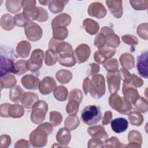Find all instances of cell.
<instances>
[{"mask_svg": "<svg viewBox=\"0 0 148 148\" xmlns=\"http://www.w3.org/2000/svg\"><path fill=\"white\" fill-rule=\"evenodd\" d=\"M49 48L57 53L58 61L61 65L72 67L76 64L74 51L71 45L69 43L52 38L49 43Z\"/></svg>", "mask_w": 148, "mask_h": 148, "instance_id": "obj_1", "label": "cell"}, {"mask_svg": "<svg viewBox=\"0 0 148 148\" xmlns=\"http://www.w3.org/2000/svg\"><path fill=\"white\" fill-rule=\"evenodd\" d=\"M17 58L16 54L13 49L2 45L1 47V64L0 75L1 77L10 73H15L14 60Z\"/></svg>", "mask_w": 148, "mask_h": 148, "instance_id": "obj_2", "label": "cell"}, {"mask_svg": "<svg viewBox=\"0 0 148 148\" xmlns=\"http://www.w3.org/2000/svg\"><path fill=\"white\" fill-rule=\"evenodd\" d=\"M102 118L100 108L96 105L86 106L81 112L82 121L88 125H94L99 122Z\"/></svg>", "mask_w": 148, "mask_h": 148, "instance_id": "obj_3", "label": "cell"}, {"mask_svg": "<svg viewBox=\"0 0 148 148\" xmlns=\"http://www.w3.org/2000/svg\"><path fill=\"white\" fill-rule=\"evenodd\" d=\"M109 105L112 109L123 114H128L132 110V104L116 93L111 94L109 96Z\"/></svg>", "mask_w": 148, "mask_h": 148, "instance_id": "obj_4", "label": "cell"}, {"mask_svg": "<svg viewBox=\"0 0 148 148\" xmlns=\"http://www.w3.org/2000/svg\"><path fill=\"white\" fill-rule=\"evenodd\" d=\"M105 80L103 76L101 74L92 76L89 92L91 97L95 99H99L105 94Z\"/></svg>", "mask_w": 148, "mask_h": 148, "instance_id": "obj_5", "label": "cell"}, {"mask_svg": "<svg viewBox=\"0 0 148 148\" xmlns=\"http://www.w3.org/2000/svg\"><path fill=\"white\" fill-rule=\"evenodd\" d=\"M32 108L31 121L36 124L43 121L48 110L47 103L43 100H39L34 105Z\"/></svg>", "mask_w": 148, "mask_h": 148, "instance_id": "obj_6", "label": "cell"}, {"mask_svg": "<svg viewBox=\"0 0 148 148\" xmlns=\"http://www.w3.org/2000/svg\"><path fill=\"white\" fill-rule=\"evenodd\" d=\"M35 1H22L21 5L23 8L22 12L24 16L29 21L38 20L40 13V7L36 6Z\"/></svg>", "mask_w": 148, "mask_h": 148, "instance_id": "obj_7", "label": "cell"}, {"mask_svg": "<svg viewBox=\"0 0 148 148\" xmlns=\"http://www.w3.org/2000/svg\"><path fill=\"white\" fill-rule=\"evenodd\" d=\"M47 133L38 127L31 132L29 135V142L33 147H40L45 146L47 143Z\"/></svg>", "mask_w": 148, "mask_h": 148, "instance_id": "obj_8", "label": "cell"}, {"mask_svg": "<svg viewBox=\"0 0 148 148\" xmlns=\"http://www.w3.org/2000/svg\"><path fill=\"white\" fill-rule=\"evenodd\" d=\"M44 58V52L40 49L34 50L31 53L30 58L27 61L28 70L35 72L38 71L42 66Z\"/></svg>", "mask_w": 148, "mask_h": 148, "instance_id": "obj_9", "label": "cell"}, {"mask_svg": "<svg viewBox=\"0 0 148 148\" xmlns=\"http://www.w3.org/2000/svg\"><path fill=\"white\" fill-rule=\"evenodd\" d=\"M24 31L27 38L31 42H36L42 36V29L36 23L29 21L24 27Z\"/></svg>", "mask_w": 148, "mask_h": 148, "instance_id": "obj_10", "label": "cell"}, {"mask_svg": "<svg viewBox=\"0 0 148 148\" xmlns=\"http://www.w3.org/2000/svg\"><path fill=\"white\" fill-rule=\"evenodd\" d=\"M101 33L102 34L105 38V45L112 47H117L120 43V40L118 35L114 34V31L109 27H103L101 29Z\"/></svg>", "mask_w": 148, "mask_h": 148, "instance_id": "obj_11", "label": "cell"}, {"mask_svg": "<svg viewBox=\"0 0 148 148\" xmlns=\"http://www.w3.org/2000/svg\"><path fill=\"white\" fill-rule=\"evenodd\" d=\"M116 52V49L105 45L95 52L94 54V60L98 64H103L106 60L113 57Z\"/></svg>", "mask_w": 148, "mask_h": 148, "instance_id": "obj_12", "label": "cell"}, {"mask_svg": "<svg viewBox=\"0 0 148 148\" xmlns=\"http://www.w3.org/2000/svg\"><path fill=\"white\" fill-rule=\"evenodd\" d=\"M106 80L108 89L110 94L117 93L120 88L121 77L119 71L114 72H108Z\"/></svg>", "mask_w": 148, "mask_h": 148, "instance_id": "obj_13", "label": "cell"}, {"mask_svg": "<svg viewBox=\"0 0 148 148\" xmlns=\"http://www.w3.org/2000/svg\"><path fill=\"white\" fill-rule=\"evenodd\" d=\"M91 50L88 45L85 43L79 45L74 51V57L76 62L81 64L86 62L90 57Z\"/></svg>", "mask_w": 148, "mask_h": 148, "instance_id": "obj_14", "label": "cell"}, {"mask_svg": "<svg viewBox=\"0 0 148 148\" xmlns=\"http://www.w3.org/2000/svg\"><path fill=\"white\" fill-rule=\"evenodd\" d=\"M87 12L90 16L97 18H103L107 13L106 8L99 2H93L91 3L88 8Z\"/></svg>", "mask_w": 148, "mask_h": 148, "instance_id": "obj_15", "label": "cell"}, {"mask_svg": "<svg viewBox=\"0 0 148 148\" xmlns=\"http://www.w3.org/2000/svg\"><path fill=\"white\" fill-rule=\"evenodd\" d=\"M56 86L57 83L56 80L51 77L46 76L40 82L38 88L41 94L47 95L54 91Z\"/></svg>", "mask_w": 148, "mask_h": 148, "instance_id": "obj_16", "label": "cell"}, {"mask_svg": "<svg viewBox=\"0 0 148 148\" xmlns=\"http://www.w3.org/2000/svg\"><path fill=\"white\" fill-rule=\"evenodd\" d=\"M136 68L139 74L147 78V51H144L137 57Z\"/></svg>", "mask_w": 148, "mask_h": 148, "instance_id": "obj_17", "label": "cell"}, {"mask_svg": "<svg viewBox=\"0 0 148 148\" xmlns=\"http://www.w3.org/2000/svg\"><path fill=\"white\" fill-rule=\"evenodd\" d=\"M122 91L124 99L132 105L140 97L136 88L131 85L123 84Z\"/></svg>", "mask_w": 148, "mask_h": 148, "instance_id": "obj_18", "label": "cell"}, {"mask_svg": "<svg viewBox=\"0 0 148 148\" xmlns=\"http://www.w3.org/2000/svg\"><path fill=\"white\" fill-rule=\"evenodd\" d=\"M87 132L92 138H98L103 143L108 139V135L102 125H92L87 128Z\"/></svg>", "mask_w": 148, "mask_h": 148, "instance_id": "obj_19", "label": "cell"}, {"mask_svg": "<svg viewBox=\"0 0 148 148\" xmlns=\"http://www.w3.org/2000/svg\"><path fill=\"white\" fill-rule=\"evenodd\" d=\"M40 82L39 78L31 74L24 75L21 80L23 86L29 90H36L38 88Z\"/></svg>", "mask_w": 148, "mask_h": 148, "instance_id": "obj_20", "label": "cell"}, {"mask_svg": "<svg viewBox=\"0 0 148 148\" xmlns=\"http://www.w3.org/2000/svg\"><path fill=\"white\" fill-rule=\"evenodd\" d=\"M122 3L121 1H106V3L109 11L117 18H119L123 16Z\"/></svg>", "mask_w": 148, "mask_h": 148, "instance_id": "obj_21", "label": "cell"}, {"mask_svg": "<svg viewBox=\"0 0 148 148\" xmlns=\"http://www.w3.org/2000/svg\"><path fill=\"white\" fill-rule=\"evenodd\" d=\"M71 22V17L67 13H62L56 16L51 21L52 29L58 27L68 26Z\"/></svg>", "mask_w": 148, "mask_h": 148, "instance_id": "obj_22", "label": "cell"}, {"mask_svg": "<svg viewBox=\"0 0 148 148\" xmlns=\"http://www.w3.org/2000/svg\"><path fill=\"white\" fill-rule=\"evenodd\" d=\"M110 126L114 132L118 134L121 133L127 130L128 126V122L123 117H119L111 121Z\"/></svg>", "mask_w": 148, "mask_h": 148, "instance_id": "obj_23", "label": "cell"}, {"mask_svg": "<svg viewBox=\"0 0 148 148\" xmlns=\"http://www.w3.org/2000/svg\"><path fill=\"white\" fill-rule=\"evenodd\" d=\"M39 101L38 95L32 92H25L21 99V103L24 108L29 109L32 108L34 105Z\"/></svg>", "mask_w": 148, "mask_h": 148, "instance_id": "obj_24", "label": "cell"}, {"mask_svg": "<svg viewBox=\"0 0 148 148\" xmlns=\"http://www.w3.org/2000/svg\"><path fill=\"white\" fill-rule=\"evenodd\" d=\"M128 140L129 144L125 147H140L142 143V136L141 134L136 130L131 131L128 133Z\"/></svg>", "mask_w": 148, "mask_h": 148, "instance_id": "obj_25", "label": "cell"}, {"mask_svg": "<svg viewBox=\"0 0 148 148\" xmlns=\"http://www.w3.org/2000/svg\"><path fill=\"white\" fill-rule=\"evenodd\" d=\"M56 139L57 142L64 146H67L71 141V134L70 130L64 128H60L57 133Z\"/></svg>", "mask_w": 148, "mask_h": 148, "instance_id": "obj_26", "label": "cell"}, {"mask_svg": "<svg viewBox=\"0 0 148 148\" xmlns=\"http://www.w3.org/2000/svg\"><path fill=\"white\" fill-rule=\"evenodd\" d=\"M83 27L88 34L91 35L97 34L99 29L98 23L91 18H86L83 21Z\"/></svg>", "mask_w": 148, "mask_h": 148, "instance_id": "obj_27", "label": "cell"}, {"mask_svg": "<svg viewBox=\"0 0 148 148\" xmlns=\"http://www.w3.org/2000/svg\"><path fill=\"white\" fill-rule=\"evenodd\" d=\"M31 49V44L27 40H22L16 46V53L18 57L26 58L29 56Z\"/></svg>", "mask_w": 148, "mask_h": 148, "instance_id": "obj_28", "label": "cell"}, {"mask_svg": "<svg viewBox=\"0 0 148 148\" xmlns=\"http://www.w3.org/2000/svg\"><path fill=\"white\" fill-rule=\"evenodd\" d=\"M24 114V110L23 106L19 104H10L8 109V117L12 118H20Z\"/></svg>", "mask_w": 148, "mask_h": 148, "instance_id": "obj_29", "label": "cell"}, {"mask_svg": "<svg viewBox=\"0 0 148 148\" xmlns=\"http://www.w3.org/2000/svg\"><path fill=\"white\" fill-rule=\"evenodd\" d=\"M119 60L123 68H124L127 70L132 69L135 66L134 57L132 54L128 53L122 54L120 57Z\"/></svg>", "mask_w": 148, "mask_h": 148, "instance_id": "obj_30", "label": "cell"}, {"mask_svg": "<svg viewBox=\"0 0 148 148\" xmlns=\"http://www.w3.org/2000/svg\"><path fill=\"white\" fill-rule=\"evenodd\" d=\"M68 2V1L64 0H51L48 4L49 9L51 13L57 14L63 10L65 5Z\"/></svg>", "mask_w": 148, "mask_h": 148, "instance_id": "obj_31", "label": "cell"}, {"mask_svg": "<svg viewBox=\"0 0 148 148\" xmlns=\"http://www.w3.org/2000/svg\"><path fill=\"white\" fill-rule=\"evenodd\" d=\"M24 90L19 86H15L10 88L9 91V98L14 102H21L24 94Z\"/></svg>", "mask_w": 148, "mask_h": 148, "instance_id": "obj_32", "label": "cell"}, {"mask_svg": "<svg viewBox=\"0 0 148 148\" xmlns=\"http://www.w3.org/2000/svg\"><path fill=\"white\" fill-rule=\"evenodd\" d=\"M16 79L14 75L8 74L5 76L1 77L0 84H1V88H12L15 86L16 84Z\"/></svg>", "mask_w": 148, "mask_h": 148, "instance_id": "obj_33", "label": "cell"}, {"mask_svg": "<svg viewBox=\"0 0 148 148\" xmlns=\"http://www.w3.org/2000/svg\"><path fill=\"white\" fill-rule=\"evenodd\" d=\"M14 17L12 15L5 14L1 17V26L3 29L6 31L11 30L14 28Z\"/></svg>", "mask_w": 148, "mask_h": 148, "instance_id": "obj_34", "label": "cell"}, {"mask_svg": "<svg viewBox=\"0 0 148 148\" xmlns=\"http://www.w3.org/2000/svg\"><path fill=\"white\" fill-rule=\"evenodd\" d=\"M56 77L60 83L62 84H66L71 80L72 74L71 72L68 70L60 69L57 72Z\"/></svg>", "mask_w": 148, "mask_h": 148, "instance_id": "obj_35", "label": "cell"}, {"mask_svg": "<svg viewBox=\"0 0 148 148\" xmlns=\"http://www.w3.org/2000/svg\"><path fill=\"white\" fill-rule=\"evenodd\" d=\"M80 124V120L76 115H69L64 121L65 127L69 130H75Z\"/></svg>", "mask_w": 148, "mask_h": 148, "instance_id": "obj_36", "label": "cell"}, {"mask_svg": "<svg viewBox=\"0 0 148 148\" xmlns=\"http://www.w3.org/2000/svg\"><path fill=\"white\" fill-rule=\"evenodd\" d=\"M22 1L17 0H7L5 2L7 10L12 13H16L20 12L22 8Z\"/></svg>", "mask_w": 148, "mask_h": 148, "instance_id": "obj_37", "label": "cell"}, {"mask_svg": "<svg viewBox=\"0 0 148 148\" xmlns=\"http://www.w3.org/2000/svg\"><path fill=\"white\" fill-rule=\"evenodd\" d=\"M53 29V38L58 40H63L66 39L68 35V31L66 27H58Z\"/></svg>", "mask_w": 148, "mask_h": 148, "instance_id": "obj_38", "label": "cell"}, {"mask_svg": "<svg viewBox=\"0 0 148 148\" xmlns=\"http://www.w3.org/2000/svg\"><path fill=\"white\" fill-rule=\"evenodd\" d=\"M54 98L59 101H64L66 99L68 94V89L63 86H58L53 91Z\"/></svg>", "mask_w": 148, "mask_h": 148, "instance_id": "obj_39", "label": "cell"}, {"mask_svg": "<svg viewBox=\"0 0 148 148\" xmlns=\"http://www.w3.org/2000/svg\"><path fill=\"white\" fill-rule=\"evenodd\" d=\"M128 117L130 124L132 125L140 126L143 122V117L139 112H131L128 114Z\"/></svg>", "mask_w": 148, "mask_h": 148, "instance_id": "obj_40", "label": "cell"}, {"mask_svg": "<svg viewBox=\"0 0 148 148\" xmlns=\"http://www.w3.org/2000/svg\"><path fill=\"white\" fill-rule=\"evenodd\" d=\"M58 59V55L54 50L49 49L46 51L45 58V63L46 65L48 66L53 65L56 63Z\"/></svg>", "mask_w": 148, "mask_h": 148, "instance_id": "obj_41", "label": "cell"}, {"mask_svg": "<svg viewBox=\"0 0 148 148\" xmlns=\"http://www.w3.org/2000/svg\"><path fill=\"white\" fill-rule=\"evenodd\" d=\"M14 74L17 75H21L29 71L27 64V61L24 60H20L16 61L14 64Z\"/></svg>", "mask_w": 148, "mask_h": 148, "instance_id": "obj_42", "label": "cell"}, {"mask_svg": "<svg viewBox=\"0 0 148 148\" xmlns=\"http://www.w3.org/2000/svg\"><path fill=\"white\" fill-rule=\"evenodd\" d=\"M103 64V67L108 72H114L119 71V62L116 58H110Z\"/></svg>", "mask_w": 148, "mask_h": 148, "instance_id": "obj_43", "label": "cell"}, {"mask_svg": "<svg viewBox=\"0 0 148 148\" xmlns=\"http://www.w3.org/2000/svg\"><path fill=\"white\" fill-rule=\"evenodd\" d=\"M135 109L141 113H146L147 111V101L142 97H139L134 103Z\"/></svg>", "mask_w": 148, "mask_h": 148, "instance_id": "obj_44", "label": "cell"}, {"mask_svg": "<svg viewBox=\"0 0 148 148\" xmlns=\"http://www.w3.org/2000/svg\"><path fill=\"white\" fill-rule=\"evenodd\" d=\"M80 103L75 100H68L66 106V111L69 115H76L79 110Z\"/></svg>", "mask_w": 148, "mask_h": 148, "instance_id": "obj_45", "label": "cell"}, {"mask_svg": "<svg viewBox=\"0 0 148 148\" xmlns=\"http://www.w3.org/2000/svg\"><path fill=\"white\" fill-rule=\"evenodd\" d=\"M49 120L51 124L56 127L60 125L62 120V114L57 111H52L50 113Z\"/></svg>", "mask_w": 148, "mask_h": 148, "instance_id": "obj_46", "label": "cell"}, {"mask_svg": "<svg viewBox=\"0 0 148 148\" xmlns=\"http://www.w3.org/2000/svg\"><path fill=\"white\" fill-rule=\"evenodd\" d=\"M29 21H30L24 16L23 13L17 14L14 17V24L18 27H25Z\"/></svg>", "mask_w": 148, "mask_h": 148, "instance_id": "obj_47", "label": "cell"}, {"mask_svg": "<svg viewBox=\"0 0 148 148\" xmlns=\"http://www.w3.org/2000/svg\"><path fill=\"white\" fill-rule=\"evenodd\" d=\"M132 8L136 10H146L148 7V1H130Z\"/></svg>", "mask_w": 148, "mask_h": 148, "instance_id": "obj_48", "label": "cell"}, {"mask_svg": "<svg viewBox=\"0 0 148 148\" xmlns=\"http://www.w3.org/2000/svg\"><path fill=\"white\" fill-rule=\"evenodd\" d=\"M83 99V94L80 89L75 88L72 90L69 94L68 100H75L80 103Z\"/></svg>", "mask_w": 148, "mask_h": 148, "instance_id": "obj_49", "label": "cell"}, {"mask_svg": "<svg viewBox=\"0 0 148 148\" xmlns=\"http://www.w3.org/2000/svg\"><path fill=\"white\" fill-rule=\"evenodd\" d=\"M103 147H121L123 146L121 145V143L119 141L117 138L112 136L109 139H108L104 143Z\"/></svg>", "mask_w": 148, "mask_h": 148, "instance_id": "obj_50", "label": "cell"}, {"mask_svg": "<svg viewBox=\"0 0 148 148\" xmlns=\"http://www.w3.org/2000/svg\"><path fill=\"white\" fill-rule=\"evenodd\" d=\"M138 35L142 39L147 40L148 38L147 36V23H145L140 24L136 30Z\"/></svg>", "mask_w": 148, "mask_h": 148, "instance_id": "obj_51", "label": "cell"}, {"mask_svg": "<svg viewBox=\"0 0 148 148\" xmlns=\"http://www.w3.org/2000/svg\"><path fill=\"white\" fill-rule=\"evenodd\" d=\"M122 40L126 44L132 46H135L138 43V40L136 37L132 35L127 34L123 35L121 37Z\"/></svg>", "mask_w": 148, "mask_h": 148, "instance_id": "obj_52", "label": "cell"}, {"mask_svg": "<svg viewBox=\"0 0 148 148\" xmlns=\"http://www.w3.org/2000/svg\"><path fill=\"white\" fill-rule=\"evenodd\" d=\"M94 45L98 48V49L105 46V38L104 35L101 32L98 34L94 39Z\"/></svg>", "mask_w": 148, "mask_h": 148, "instance_id": "obj_53", "label": "cell"}, {"mask_svg": "<svg viewBox=\"0 0 148 148\" xmlns=\"http://www.w3.org/2000/svg\"><path fill=\"white\" fill-rule=\"evenodd\" d=\"M11 138L8 135H2L0 137V147L6 148L11 144Z\"/></svg>", "mask_w": 148, "mask_h": 148, "instance_id": "obj_54", "label": "cell"}, {"mask_svg": "<svg viewBox=\"0 0 148 148\" xmlns=\"http://www.w3.org/2000/svg\"><path fill=\"white\" fill-rule=\"evenodd\" d=\"M104 143L100 139L95 138H92L88 142V147H103Z\"/></svg>", "mask_w": 148, "mask_h": 148, "instance_id": "obj_55", "label": "cell"}, {"mask_svg": "<svg viewBox=\"0 0 148 148\" xmlns=\"http://www.w3.org/2000/svg\"><path fill=\"white\" fill-rule=\"evenodd\" d=\"M144 84L143 80L135 74H132V85L135 88L140 87Z\"/></svg>", "mask_w": 148, "mask_h": 148, "instance_id": "obj_56", "label": "cell"}, {"mask_svg": "<svg viewBox=\"0 0 148 148\" xmlns=\"http://www.w3.org/2000/svg\"><path fill=\"white\" fill-rule=\"evenodd\" d=\"M99 71V66L97 64L91 63L90 64V69L88 72V75L90 76H94L97 75Z\"/></svg>", "mask_w": 148, "mask_h": 148, "instance_id": "obj_57", "label": "cell"}, {"mask_svg": "<svg viewBox=\"0 0 148 148\" xmlns=\"http://www.w3.org/2000/svg\"><path fill=\"white\" fill-rule=\"evenodd\" d=\"M38 127L42 129H43V130H45L48 135H50L52 133L53 131V125L51 123H42L40 125H38Z\"/></svg>", "mask_w": 148, "mask_h": 148, "instance_id": "obj_58", "label": "cell"}, {"mask_svg": "<svg viewBox=\"0 0 148 148\" xmlns=\"http://www.w3.org/2000/svg\"><path fill=\"white\" fill-rule=\"evenodd\" d=\"M83 90L85 95H87V93L90 92V86H91V80L88 77H86L83 82Z\"/></svg>", "mask_w": 148, "mask_h": 148, "instance_id": "obj_59", "label": "cell"}, {"mask_svg": "<svg viewBox=\"0 0 148 148\" xmlns=\"http://www.w3.org/2000/svg\"><path fill=\"white\" fill-rule=\"evenodd\" d=\"M112 112L108 110L105 112L103 117L102 120V125H108L112 120Z\"/></svg>", "mask_w": 148, "mask_h": 148, "instance_id": "obj_60", "label": "cell"}, {"mask_svg": "<svg viewBox=\"0 0 148 148\" xmlns=\"http://www.w3.org/2000/svg\"><path fill=\"white\" fill-rule=\"evenodd\" d=\"M10 103H2L0 106V115L2 117H9L8 109Z\"/></svg>", "mask_w": 148, "mask_h": 148, "instance_id": "obj_61", "label": "cell"}, {"mask_svg": "<svg viewBox=\"0 0 148 148\" xmlns=\"http://www.w3.org/2000/svg\"><path fill=\"white\" fill-rule=\"evenodd\" d=\"M40 16H39V18L37 21H39V22L46 21V20H47L48 17H49L48 13H47V11L43 8L40 7Z\"/></svg>", "mask_w": 148, "mask_h": 148, "instance_id": "obj_62", "label": "cell"}, {"mask_svg": "<svg viewBox=\"0 0 148 148\" xmlns=\"http://www.w3.org/2000/svg\"><path fill=\"white\" fill-rule=\"evenodd\" d=\"M28 142L24 139H20L16 142L15 145V147H28L29 144Z\"/></svg>", "mask_w": 148, "mask_h": 148, "instance_id": "obj_63", "label": "cell"}, {"mask_svg": "<svg viewBox=\"0 0 148 148\" xmlns=\"http://www.w3.org/2000/svg\"><path fill=\"white\" fill-rule=\"evenodd\" d=\"M49 1H47V0H46V1H39V2L40 3H41L42 5H46L49 4Z\"/></svg>", "mask_w": 148, "mask_h": 148, "instance_id": "obj_64", "label": "cell"}]
</instances>
